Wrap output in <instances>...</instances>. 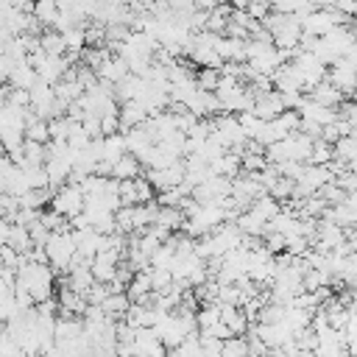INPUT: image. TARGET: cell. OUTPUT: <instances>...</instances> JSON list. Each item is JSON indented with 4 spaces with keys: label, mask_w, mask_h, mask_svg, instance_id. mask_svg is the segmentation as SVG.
I'll return each mask as SVG.
<instances>
[{
    "label": "cell",
    "mask_w": 357,
    "mask_h": 357,
    "mask_svg": "<svg viewBox=\"0 0 357 357\" xmlns=\"http://www.w3.org/2000/svg\"><path fill=\"white\" fill-rule=\"evenodd\" d=\"M45 248V257H47V265L53 271H67L73 257H75V237H73V229H61V231H50L47 243L42 245Z\"/></svg>",
    "instance_id": "6da1fadb"
},
{
    "label": "cell",
    "mask_w": 357,
    "mask_h": 357,
    "mask_svg": "<svg viewBox=\"0 0 357 357\" xmlns=\"http://www.w3.org/2000/svg\"><path fill=\"white\" fill-rule=\"evenodd\" d=\"M50 209L59 212V215L67 218V220H73L75 215H81V212H84V192H81V187L73 184V181L56 187V192H53V198H50Z\"/></svg>",
    "instance_id": "7a4b0ae2"
},
{
    "label": "cell",
    "mask_w": 357,
    "mask_h": 357,
    "mask_svg": "<svg viewBox=\"0 0 357 357\" xmlns=\"http://www.w3.org/2000/svg\"><path fill=\"white\" fill-rule=\"evenodd\" d=\"M326 81H329L335 89H340L343 98H346V95H354V89H357V64L349 61L346 56L335 59V61L329 64V70H326Z\"/></svg>",
    "instance_id": "3957f363"
},
{
    "label": "cell",
    "mask_w": 357,
    "mask_h": 357,
    "mask_svg": "<svg viewBox=\"0 0 357 357\" xmlns=\"http://www.w3.org/2000/svg\"><path fill=\"white\" fill-rule=\"evenodd\" d=\"M251 112L259 117V120H273V117H279L282 112H284V103H282V95L276 92V89H268V92H259L257 98H254V106H251Z\"/></svg>",
    "instance_id": "277c9868"
},
{
    "label": "cell",
    "mask_w": 357,
    "mask_h": 357,
    "mask_svg": "<svg viewBox=\"0 0 357 357\" xmlns=\"http://www.w3.org/2000/svg\"><path fill=\"white\" fill-rule=\"evenodd\" d=\"M59 312L61 315H84V310H86V296L84 293H78V290H73V287H67V284H61L59 287Z\"/></svg>",
    "instance_id": "5b68a950"
},
{
    "label": "cell",
    "mask_w": 357,
    "mask_h": 357,
    "mask_svg": "<svg viewBox=\"0 0 357 357\" xmlns=\"http://www.w3.org/2000/svg\"><path fill=\"white\" fill-rule=\"evenodd\" d=\"M128 73H131V70H128V64H126V61H123L117 53H112V56H109V59H106V61H103V64L95 70V75H98L100 81L112 84V86H114L117 81H123Z\"/></svg>",
    "instance_id": "8992f818"
},
{
    "label": "cell",
    "mask_w": 357,
    "mask_h": 357,
    "mask_svg": "<svg viewBox=\"0 0 357 357\" xmlns=\"http://www.w3.org/2000/svg\"><path fill=\"white\" fill-rule=\"evenodd\" d=\"M304 95H307L310 100L321 103V106H329V109H337V106H340V100H343V92H340V89H335V86H332L326 78H324L321 84L310 86Z\"/></svg>",
    "instance_id": "52a82bcc"
},
{
    "label": "cell",
    "mask_w": 357,
    "mask_h": 357,
    "mask_svg": "<svg viewBox=\"0 0 357 357\" xmlns=\"http://www.w3.org/2000/svg\"><path fill=\"white\" fill-rule=\"evenodd\" d=\"M117 117H120V131H128L134 126H142L148 120V112H145V106L139 100H128V103L120 106Z\"/></svg>",
    "instance_id": "ba28073f"
},
{
    "label": "cell",
    "mask_w": 357,
    "mask_h": 357,
    "mask_svg": "<svg viewBox=\"0 0 357 357\" xmlns=\"http://www.w3.org/2000/svg\"><path fill=\"white\" fill-rule=\"evenodd\" d=\"M128 304H131V298L126 296V290H109V296L100 301V310L106 312V318H112V321H123Z\"/></svg>",
    "instance_id": "9c48e42d"
},
{
    "label": "cell",
    "mask_w": 357,
    "mask_h": 357,
    "mask_svg": "<svg viewBox=\"0 0 357 357\" xmlns=\"http://www.w3.org/2000/svg\"><path fill=\"white\" fill-rule=\"evenodd\" d=\"M218 56L223 61H245V39H237V36H220L218 45H215Z\"/></svg>",
    "instance_id": "30bf717a"
},
{
    "label": "cell",
    "mask_w": 357,
    "mask_h": 357,
    "mask_svg": "<svg viewBox=\"0 0 357 357\" xmlns=\"http://www.w3.org/2000/svg\"><path fill=\"white\" fill-rule=\"evenodd\" d=\"M153 226H159V229H165V231H181V226H184V212L178 209V206H159L156 209V218H153Z\"/></svg>",
    "instance_id": "8fae6325"
},
{
    "label": "cell",
    "mask_w": 357,
    "mask_h": 357,
    "mask_svg": "<svg viewBox=\"0 0 357 357\" xmlns=\"http://www.w3.org/2000/svg\"><path fill=\"white\" fill-rule=\"evenodd\" d=\"M218 307H220V321L231 329V335H245L248 332V318L240 307H234V304H218Z\"/></svg>",
    "instance_id": "7c38bea8"
},
{
    "label": "cell",
    "mask_w": 357,
    "mask_h": 357,
    "mask_svg": "<svg viewBox=\"0 0 357 357\" xmlns=\"http://www.w3.org/2000/svg\"><path fill=\"white\" fill-rule=\"evenodd\" d=\"M36 78H39V75H36V70L31 67V61L22 59V61L14 64V70H11V75H8V86H14V89H31Z\"/></svg>",
    "instance_id": "4fadbf2b"
},
{
    "label": "cell",
    "mask_w": 357,
    "mask_h": 357,
    "mask_svg": "<svg viewBox=\"0 0 357 357\" xmlns=\"http://www.w3.org/2000/svg\"><path fill=\"white\" fill-rule=\"evenodd\" d=\"M31 14L42 28H53L59 17V0H31Z\"/></svg>",
    "instance_id": "5bb4252c"
},
{
    "label": "cell",
    "mask_w": 357,
    "mask_h": 357,
    "mask_svg": "<svg viewBox=\"0 0 357 357\" xmlns=\"http://www.w3.org/2000/svg\"><path fill=\"white\" fill-rule=\"evenodd\" d=\"M123 139H126V151L134 153V156H139L142 151H148V148L153 145V139L148 137V131H145L142 126H134V128L123 131Z\"/></svg>",
    "instance_id": "9a60e30c"
},
{
    "label": "cell",
    "mask_w": 357,
    "mask_h": 357,
    "mask_svg": "<svg viewBox=\"0 0 357 357\" xmlns=\"http://www.w3.org/2000/svg\"><path fill=\"white\" fill-rule=\"evenodd\" d=\"M28 109H31V106H28ZM22 134H25V139H33V142H42V145H47V142H50L47 120L36 117L33 112L28 114V120H25V128H22Z\"/></svg>",
    "instance_id": "2e32d148"
},
{
    "label": "cell",
    "mask_w": 357,
    "mask_h": 357,
    "mask_svg": "<svg viewBox=\"0 0 357 357\" xmlns=\"http://www.w3.org/2000/svg\"><path fill=\"white\" fill-rule=\"evenodd\" d=\"M139 170H142V165H139V159L134 156V153H123L114 165H112V178H137L139 176Z\"/></svg>",
    "instance_id": "e0dca14e"
},
{
    "label": "cell",
    "mask_w": 357,
    "mask_h": 357,
    "mask_svg": "<svg viewBox=\"0 0 357 357\" xmlns=\"http://www.w3.org/2000/svg\"><path fill=\"white\" fill-rule=\"evenodd\" d=\"M229 17H231V8H229L226 3H218L212 11H206V25H204V31H212V33H220V36H223V31H226V25H229Z\"/></svg>",
    "instance_id": "ac0fdd59"
},
{
    "label": "cell",
    "mask_w": 357,
    "mask_h": 357,
    "mask_svg": "<svg viewBox=\"0 0 357 357\" xmlns=\"http://www.w3.org/2000/svg\"><path fill=\"white\" fill-rule=\"evenodd\" d=\"M100 142H103V162H109V165H114L123 153H128V151H126L123 131H117V134H106Z\"/></svg>",
    "instance_id": "d6986e66"
},
{
    "label": "cell",
    "mask_w": 357,
    "mask_h": 357,
    "mask_svg": "<svg viewBox=\"0 0 357 357\" xmlns=\"http://www.w3.org/2000/svg\"><path fill=\"white\" fill-rule=\"evenodd\" d=\"M248 209H251L254 215H259V218L268 223V220H273V218L282 212V204H279L276 198H271L268 192H262L257 201H251V206H248Z\"/></svg>",
    "instance_id": "ffe728a7"
},
{
    "label": "cell",
    "mask_w": 357,
    "mask_h": 357,
    "mask_svg": "<svg viewBox=\"0 0 357 357\" xmlns=\"http://www.w3.org/2000/svg\"><path fill=\"white\" fill-rule=\"evenodd\" d=\"M50 198H53L50 187H42V190H25V192L20 195V206H22V209H36V212H42L45 204H50Z\"/></svg>",
    "instance_id": "44dd1931"
},
{
    "label": "cell",
    "mask_w": 357,
    "mask_h": 357,
    "mask_svg": "<svg viewBox=\"0 0 357 357\" xmlns=\"http://www.w3.org/2000/svg\"><path fill=\"white\" fill-rule=\"evenodd\" d=\"M148 276H151V290H153V293H165V290H170V284H173L170 268H156V265H151V268H148Z\"/></svg>",
    "instance_id": "7402d4cb"
},
{
    "label": "cell",
    "mask_w": 357,
    "mask_h": 357,
    "mask_svg": "<svg viewBox=\"0 0 357 357\" xmlns=\"http://www.w3.org/2000/svg\"><path fill=\"white\" fill-rule=\"evenodd\" d=\"M284 304H276V301H265L257 312V324H279L284 318Z\"/></svg>",
    "instance_id": "603a6c76"
},
{
    "label": "cell",
    "mask_w": 357,
    "mask_h": 357,
    "mask_svg": "<svg viewBox=\"0 0 357 357\" xmlns=\"http://www.w3.org/2000/svg\"><path fill=\"white\" fill-rule=\"evenodd\" d=\"M220 357H248V343L243 335H231L220 346Z\"/></svg>",
    "instance_id": "cb8c5ba5"
},
{
    "label": "cell",
    "mask_w": 357,
    "mask_h": 357,
    "mask_svg": "<svg viewBox=\"0 0 357 357\" xmlns=\"http://www.w3.org/2000/svg\"><path fill=\"white\" fill-rule=\"evenodd\" d=\"M332 159H335L332 145H329V142H324V139H315V142H312V151H310L307 165H329Z\"/></svg>",
    "instance_id": "d4e9b609"
},
{
    "label": "cell",
    "mask_w": 357,
    "mask_h": 357,
    "mask_svg": "<svg viewBox=\"0 0 357 357\" xmlns=\"http://www.w3.org/2000/svg\"><path fill=\"white\" fill-rule=\"evenodd\" d=\"M170 357H201L204 354V349H201V340H198V335H190V337H184L173 351H167Z\"/></svg>",
    "instance_id": "484cf974"
},
{
    "label": "cell",
    "mask_w": 357,
    "mask_h": 357,
    "mask_svg": "<svg viewBox=\"0 0 357 357\" xmlns=\"http://www.w3.org/2000/svg\"><path fill=\"white\" fill-rule=\"evenodd\" d=\"M218 81H220V70H215V67H201V73H195V86L198 89L215 92Z\"/></svg>",
    "instance_id": "4316f807"
},
{
    "label": "cell",
    "mask_w": 357,
    "mask_h": 357,
    "mask_svg": "<svg viewBox=\"0 0 357 357\" xmlns=\"http://www.w3.org/2000/svg\"><path fill=\"white\" fill-rule=\"evenodd\" d=\"M293 187H296V181H293V178L279 176V178H276V181L268 187V195H271V198H276V201L282 204V201H287V198L293 195Z\"/></svg>",
    "instance_id": "83f0119b"
},
{
    "label": "cell",
    "mask_w": 357,
    "mask_h": 357,
    "mask_svg": "<svg viewBox=\"0 0 357 357\" xmlns=\"http://www.w3.org/2000/svg\"><path fill=\"white\" fill-rule=\"evenodd\" d=\"M318 195H321L329 206H337V204H343V201H346V190H343V187H337L335 181H326V184L318 190Z\"/></svg>",
    "instance_id": "f1b7e54d"
},
{
    "label": "cell",
    "mask_w": 357,
    "mask_h": 357,
    "mask_svg": "<svg viewBox=\"0 0 357 357\" xmlns=\"http://www.w3.org/2000/svg\"><path fill=\"white\" fill-rule=\"evenodd\" d=\"M134 187H137V201H139V204H148V201L156 198V190H153V184H151L145 176H137V178H134Z\"/></svg>",
    "instance_id": "f546056e"
},
{
    "label": "cell",
    "mask_w": 357,
    "mask_h": 357,
    "mask_svg": "<svg viewBox=\"0 0 357 357\" xmlns=\"http://www.w3.org/2000/svg\"><path fill=\"white\" fill-rule=\"evenodd\" d=\"M117 112H120V109H117ZM117 112H106V114H100V134H103V137L120 131V117H117Z\"/></svg>",
    "instance_id": "4dcf8cb0"
},
{
    "label": "cell",
    "mask_w": 357,
    "mask_h": 357,
    "mask_svg": "<svg viewBox=\"0 0 357 357\" xmlns=\"http://www.w3.org/2000/svg\"><path fill=\"white\" fill-rule=\"evenodd\" d=\"M262 240H265V248H268L273 257L284 251V234H279V231H265Z\"/></svg>",
    "instance_id": "1f68e13d"
},
{
    "label": "cell",
    "mask_w": 357,
    "mask_h": 357,
    "mask_svg": "<svg viewBox=\"0 0 357 357\" xmlns=\"http://www.w3.org/2000/svg\"><path fill=\"white\" fill-rule=\"evenodd\" d=\"M335 184L343 187L346 192H354V190H357V173H354V170H343V173L335 176Z\"/></svg>",
    "instance_id": "d6a6232c"
},
{
    "label": "cell",
    "mask_w": 357,
    "mask_h": 357,
    "mask_svg": "<svg viewBox=\"0 0 357 357\" xmlns=\"http://www.w3.org/2000/svg\"><path fill=\"white\" fill-rule=\"evenodd\" d=\"M332 8H335V11H340V14H343V17H349V20H354V17H357V0H337Z\"/></svg>",
    "instance_id": "836d02e7"
},
{
    "label": "cell",
    "mask_w": 357,
    "mask_h": 357,
    "mask_svg": "<svg viewBox=\"0 0 357 357\" xmlns=\"http://www.w3.org/2000/svg\"><path fill=\"white\" fill-rule=\"evenodd\" d=\"M14 64H17V61H14L11 56H6V53L0 56V81H3V84H8V75H11Z\"/></svg>",
    "instance_id": "e575fe53"
},
{
    "label": "cell",
    "mask_w": 357,
    "mask_h": 357,
    "mask_svg": "<svg viewBox=\"0 0 357 357\" xmlns=\"http://www.w3.org/2000/svg\"><path fill=\"white\" fill-rule=\"evenodd\" d=\"M346 351H349L351 357H357V335H351V337H346Z\"/></svg>",
    "instance_id": "d590c367"
},
{
    "label": "cell",
    "mask_w": 357,
    "mask_h": 357,
    "mask_svg": "<svg viewBox=\"0 0 357 357\" xmlns=\"http://www.w3.org/2000/svg\"><path fill=\"white\" fill-rule=\"evenodd\" d=\"M251 3H254V0H231V6H234V8H240V11H245Z\"/></svg>",
    "instance_id": "8d00e7d4"
},
{
    "label": "cell",
    "mask_w": 357,
    "mask_h": 357,
    "mask_svg": "<svg viewBox=\"0 0 357 357\" xmlns=\"http://www.w3.org/2000/svg\"><path fill=\"white\" fill-rule=\"evenodd\" d=\"M265 357H287V354H284L282 349H268V354H265Z\"/></svg>",
    "instance_id": "74e56055"
},
{
    "label": "cell",
    "mask_w": 357,
    "mask_h": 357,
    "mask_svg": "<svg viewBox=\"0 0 357 357\" xmlns=\"http://www.w3.org/2000/svg\"><path fill=\"white\" fill-rule=\"evenodd\" d=\"M0 268H3V245H0Z\"/></svg>",
    "instance_id": "f35d334b"
},
{
    "label": "cell",
    "mask_w": 357,
    "mask_h": 357,
    "mask_svg": "<svg viewBox=\"0 0 357 357\" xmlns=\"http://www.w3.org/2000/svg\"><path fill=\"white\" fill-rule=\"evenodd\" d=\"M215 3H229V0H215Z\"/></svg>",
    "instance_id": "ab89813d"
},
{
    "label": "cell",
    "mask_w": 357,
    "mask_h": 357,
    "mask_svg": "<svg viewBox=\"0 0 357 357\" xmlns=\"http://www.w3.org/2000/svg\"><path fill=\"white\" fill-rule=\"evenodd\" d=\"M351 98H354V100H357V89H354V95H351Z\"/></svg>",
    "instance_id": "60d3db41"
}]
</instances>
